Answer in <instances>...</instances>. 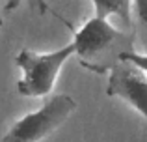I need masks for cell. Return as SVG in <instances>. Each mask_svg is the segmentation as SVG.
Returning a JSON list of instances; mask_svg holds the SVG:
<instances>
[{
  "label": "cell",
  "instance_id": "5b68a950",
  "mask_svg": "<svg viewBox=\"0 0 147 142\" xmlns=\"http://www.w3.org/2000/svg\"><path fill=\"white\" fill-rule=\"evenodd\" d=\"M130 32L134 37V49L140 47V54H147V0H132Z\"/></svg>",
  "mask_w": 147,
  "mask_h": 142
},
{
  "label": "cell",
  "instance_id": "7a4b0ae2",
  "mask_svg": "<svg viewBox=\"0 0 147 142\" xmlns=\"http://www.w3.org/2000/svg\"><path fill=\"white\" fill-rule=\"evenodd\" d=\"M75 56L73 43L50 52H34L22 49L15 56V64L21 67L22 77L17 80V92L24 97H47L52 92L63 64Z\"/></svg>",
  "mask_w": 147,
  "mask_h": 142
},
{
  "label": "cell",
  "instance_id": "8992f818",
  "mask_svg": "<svg viewBox=\"0 0 147 142\" xmlns=\"http://www.w3.org/2000/svg\"><path fill=\"white\" fill-rule=\"evenodd\" d=\"M95 7V17L110 19L117 17L125 26H130V7L132 0H91Z\"/></svg>",
  "mask_w": 147,
  "mask_h": 142
},
{
  "label": "cell",
  "instance_id": "9c48e42d",
  "mask_svg": "<svg viewBox=\"0 0 147 142\" xmlns=\"http://www.w3.org/2000/svg\"><path fill=\"white\" fill-rule=\"evenodd\" d=\"M2 22H4V17H2V2H0V26H2Z\"/></svg>",
  "mask_w": 147,
  "mask_h": 142
},
{
  "label": "cell",
  "instance_id": "3957f363",
  "mask_svg": "<svg viewBox=\"0 0 147 142\" xmlns=\"http://www.w3.org/2000/svg\"><path fill=\"white\" fill-rule=\"evenodd\" d=\"M75 109L76 101L71 95H52L37 110L19 118L2 137V142H41L49 135H52L61 124H65Z\"/></svg>",
  "mask_w": 147,
  "mask_h": 142
},
{
  "label": "cell",
  "instance_id": "6da1fadb",
  "mask_svg": "<svg viewBox=\"0 0 147 142\" xmlns=\"http://www.w3.org/2000/svg\"><path fill=\"white\" fill-rule=\"evenodd\" d=\"M75 54L80 66L93 73H110L125 54L136 51L130 30H119L108 19L91 17L75 30Z\"/></svg>",
  "mask_w": 147,
  "mask_h": 142
},
{
  "label": "cell",
  "instance_id": "52a82bcc",
  "mask_svg": "<svg viewBox=\"0 0 147 142\" xmlns=\"http://www.w3.org/2000/svg\"><path fill=\"white\" fill-rule=\"evenodd\" d=\"M21 4H28L30 7L37 10L41 15H43V13H47V11H50V10H49L47 0H7V2H6V6H4V11H13L15 7H19Z\"/></svg>",
  "mask_w": 147,
  "mask_h": 142
},
{
  "label": "cell",
  "instance_id": "ba28073f",
  "mask_svg": "<svg viewBox=\"0 0 147 142\" xmlns=\"http://www.w3.org/2000/svg\"><path fill=\"white\" fill-rule=\"evenodd\" d=\"M123 60H129V62L134 64V66L140 67L142 71L147 73V54H140V52L132 51V52H129V54H125V58H123Z\"/></svg>",
  "mask_w": 147,
  "mask_h": 142
},
{
  "label": "cell",
  "instance_id": "277c9868",
  "mask_svg": "<svg viewBox=\"0 0 147 142\" xmlns=\"http://www.w3.org/2000/svg\"><path fill=\"white\" fill-rule=\"evenodd\" d=\"M106 94L119 97L147 120V73L129 60H121L108 73Z\"/></svg>",
  "mask_w": 147,
  "mask_h": 142
}]
</instances>
